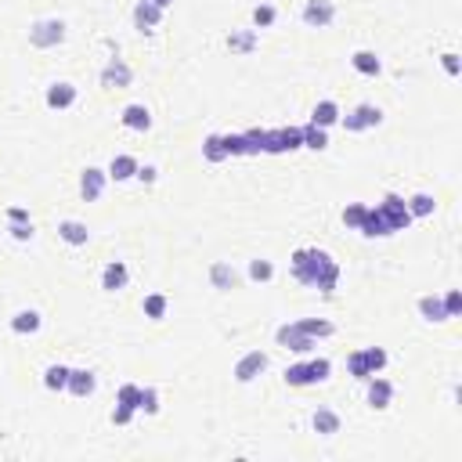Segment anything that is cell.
I'll use <instances>...</instances> for the list:
<instances>
[{
  "label": "cell",
  "mask_w": 462,
  "mask_h": 462,
  "mask_svg": "<svg viewBox=\"0 0 462 462\" xmlns=\"http://www.w3.org/2000/svg\"><path fill=\"white\" fill-rule=\"evenodd\" d=\"M307 372H311V387H315V383H325L332 376V361L329 358H311V361H307Z\"/></svg>",
  "instance_id": "obj_36"
},
{
  "label": "cell",
  "mask_w": 462,
  "mask_h": 462,
  "mask_svg": "<svg viewBox=\"0 0 462 462\" xmlns=\"http://www.w3.org/2000/svg\"><path fill=\"white\" fill-rule=\"evenodd\" d=\"M203 156H206V163H224V159H227V152H224V141H220V134H210V137L203 141Z\"/></svg>",
  "instance_id": "obj_31"
},
{
  "label": "cell",
  "mask_w": 462,
  "mask_h": 462,
  "mask_svg": "<svg viewBox=\"0 0 462 462\" xmlns=\"http://www.w3.org/2000/svg\"><path fill=\"white\" fill-rule=\"evenodd\" d=\"M351 65L361 72V76H379L383 72V62L372 55V51H354V58H351Z\"/></svg>",
  "instance_id": "obj_26"
},
{
  "label": "cell",
  "mask_w": 462,
  "mask_h": 462,
  "mask_svg": "<svg viewBox=\"0 0 462 462\" xmlns=\"http://www.w3.org/2000/svg\"><path fill=\"white\" fill-rule=\"evenodd\" d=\"M227 47L235 55H249L257 47V29H242V33H231L227 36Z\"/></svg>",
  "instance_id": "obj_27"
},
{
  "label": "cell",
  "mask_w": 462,
  "mask_h": 462,
  "mask_svg": "<svg viewBox=\"0 0 462 462\" xmlns=\"http://www.w3.org/2000/svg\"><path fill=\"white\" fill-rule=\"evenodd\" d=\"M137 159L134 156H116L112 163H108V177L112 181H130V177H137Z\"/></svg>",
  "instance_id": "obj_20"
},
{
  "label": "cell",
  "mask_w": 462,
  "mask_h": 462,
  "mask_svg": "<svg viewBox=\"0 0 462 462\" xmlns=\"http://www.w3.org/2000/svg\"><path fill=\"white\" fill-rule=\"evenodd\" d=\"M458 311H462V293H455V289H451V293L444 296V315H448V322H451V318H458Z\"/></svg>",
  "instance_id": "obj_44"
},
{
  "label": "cell",
  "mask_w": 462,
  "mask_h": 462,
  "mask_svg": "<svg viewBox=\"0 0 462 462\" xmlns=\"http://www.w3.org/2000/svg\"><path fill=\"white\" fill-rule=\"evenodd\" d=\"M167 307H170V300H167L163 293H148L145 303H141V311H145V318H152V322H163V318H167Z\"/></svg>",
  "instance_id": "obj_23"
},
{
  "label": "cell",
  "mask_w": 462,
  "mask_h": 462,
  "mask_svg": "<svg viewBox=\"0 0 462 462\" xmlns=\"http://www.w3.org/2000/svg\"><path fill=\"white\" fill-rule=\"evenodd\" d=\"M264 368H267V354H264V351H249V354H242V358L235 361V379H239V383H253Z\"/></svg>",
  "instance_id": "obj_8"
},
{
  "label": "cell",
  "mask_w": 462,
  "mask_h": 462,
  "mask_svg": "<svg viewBox=\"0 0 462 462\" xmlns=\"http://www.w3.org/2000/svg\"><path fill=\"white\" fill-rule=\"evenodd\" d=\"M220 141H224V152H227V159H231V156H246L242 134H220Z\"/></svg>",
  "instance_id": "obj_40"
},
{
  "label": "cell",
  "mask_w": 462,
  "mask_h": 462,
  "mask_svg": "<svg viewBox=\"0 0 462 462\" xmlns=\"http://www.w3.org/2000/svg\"><path fill=\"white\" fill-rule=\"evenodd\" d=\"M441 65H444V72H448V76H458V72H462V65H458V55H455V51L441 55Z\"/></svg>",
  "instance_id": "obj_47"
},
{
  "label": "cell",
  "mask_w": 462,
  "mask_h": 462,
  "mask_svg": "<svg viewBox=\"0 0 462 462\" xmlns=\"http://www.w3.org/2000/svg\"><path fill=\"white\" fill-rule=\"evenodd\" d=\"M379 213H383V220H387L390 235H394V231H405V227L415 220V217L408 213V203H405L401 196H387V199L379 203Z\"/></svg>",
  "instance_id": "obj_4"
},
{
  "label": "cell",
  "mask_w": 462,
  "mask_h": 462,
  "mask_svg": "<svg viewBox=\"0 0 462 462\" xmlns=\"http://www.w3.org/2000/svg\"><path fill=\"white\" fill-rule=\"evenodd\" d=\"M379 123H383V108H376V105H358L354 112L343 116V127L351 130V134H361V130L379 127Z\"/></svg>",
  "instance_id": "obj_6"
},
{
  "label": "cell",
  "mask_w": 462,
  "mask_h": 462,
  "mask_svg": "<svg viewBox=\"0 0 462 462\" xmlns=\"http://www.w3.org/2000/svg\"><path fill=\"white\" fill-rule=\"evenodd\" d=\"M159 22H163V8H156L152 0H141V4L134 8V29L137 33H152Z\"/></svg>",
  "instance_id": "obj_11"
},
{
  "label": "cell",
  "mask_w": 462,
  "mask_h": 462,
  "mask_svg": "<svg viewBox=\"0 0 462 462\" xmlns=\"http://www.w3.org/2000/svg\"><path fill=\"white\" fill-rule=\"evenodd\" d=\"M346 368H351L354 379H368V365H365V354H361V351H354L351 358H346Z\"/></svg>",
  "instance_id": "obj_42"
},
{
  "label": "cell",
  "mask_w": 462,
  "mask_h": 462,
  "mask_svg": "<svg viewBox=\"0 0 462 462\" xmlns=\"http://www.w3.org/2000/svg\"><path fill=\"white\" fill-rule=\"evenodd\" d=\"M249 278H253V282H271V278H275V264H271V260H260V257L249 260Z\"/></svg>",
  "instance_id": "obj_37"
},
{
  "label": "cell",
  "mask_w": 462,
  "mask_h": 462,
  "mask_svg": "<svg viewBox=\"0 0 462 462\" xmlns=\"http://www.w3.org/2000/svg\"><path fill=\"white\" fill-rule=\"evenodd\" d=\"M307 336H311V339H325V336H332L336 329H332V322H325V318H300L296 322Z\"/></svg>",
  "instance_id": "obj_28"
},
{
  "label": "cell",
  "mask_w": 462,
  "mask_h": 462,
  "mask_svg": "<svg viewBox=\"0 0 462 462\" xmlns=\"http://www.w3.org/2000/svg\"><path fill=\"white\" fill-rule=\"evenodd\" d=\"M275 339H278V346H286V351H293V354H311L315 346H318V339H311L296 322L282 325V329L275 332Z\"/></svg>",
  "instance_id": "obj_3"
},
{
  "label": "cell",
  "mask_w": 462,
  "mask_h": 462,
  "mask_svg": "<svg viewBox=\"0 0 462 462\" xmlns=\"http://www.w3.org/2000/svg\"><path fill=\"white\" fill-rule=\"evenodd\" d=\"M130 80H134V72H130V65L123 58H112L105 65V72H101V84L105 87H130Z\"/></svg>",
  "instance_id": "obj_12"
},
{
  "label": "cell",
  "mask_w": 462,
  "mask_h": 462,
  "mask_svg": "<svg viewBox=\"0 0 462 462\" xmlns=\"http://www.w3.org/2000/svg\"><path fill=\"white\" fill-rule=\"evenodd\" d=\"M58 235H62V242H69V246H87L91 231H87L84 220H62V224H58Z\"/></svg>",
  "instance_id": "obj_18"
},
{
  "label": "cell",
  "mask_w": 462,
  "mask_h": 462,
  "mask_svg": "<svg viewBox=\"0 0 462 462\" xmlns=\"http://www.w3.org/2000/svg\"><path fill=\"white\" fill-rule=\"evenodd\" d=\"M94 387H98L94 372H87V368H69V387H65V390H69L72 398H91Z\"/></svg>",
  "instance_id": "obj_13"
},
{
  "label": "cell",
  "mask_w": 462,
  "mask_h": 462,
  "mask_svg": "<svg viewBox=\"0 0 462 462\" xmlns=\"http://www.w3.org/2000/svg\"><path fill=\"white\" fill-rule=\"evenodd\" d=\"M137 401H141V387L137 383H127V387H120V398H116V405H127L137 412Z\"/></svg>",
  "instance_id": "obj_39"
},
{
  "label": "cell",
  "mask_w": 462,
  "mask_h": 462,
  "mask_svg": "<svg viewBox=\"0 0 462 462\" xmlns=\"http://www.w3.org/2000/svg\"><path fill=\"white\" fill-rule=\"evenodd\" d=\"M361 354H365V365H368V376H379L383 368H387V351L383 346H361Z\"/></svg>",
  "instance_id": "obj_29"
},
{
  "label": "cell",
  "mask_w": 462,
  "mask_h": 462,
  "mask_svg": "<svg viewBox=\"0 0 462 462\" xmlns=\"http://www.w3.org/2000/svg\"><path fill=\"white\" fill-rule=\"evenodd\" d=\"M40 325H44V318L36 315V311H18V315L11 318V332H18V336H33V332H40Z\"/></svg>",
  "instance_id": "obj_21"
},
{
  "label": "cell",
  "mask_w": 462,
  "mask_h": 462,
  "mask_svg": "<svg viewBox=\"0 0 462 462\" xmlns=\"http://www.w3.org/2000/svg\"><path fill=\"white\" fill-rule=\"evenodd\" d=\"M242 145H246V156H260L264 145H267V130H260V127L246 130V134H242Z\"/></svg>",
  "instance_id": "obj_34"
},
{
  "label": "cell",
  "mask_w": 462,
  "mask_h": 462,
  "mask_svg": "<svg viewBox=\"0 0 462 462\" xmlns=\"http://www.w3.org/2000/svg\"><path fill=\"white\" fill-rule=\"evenodd\" d=\"M358 231H361V235H368V239H387V235H390V227H387V220H383L379 206H376V210H372V206L365 210V217H361Z\"/></svg>",
  "instance_id": "obj_16"
},
{
  "label": "cell",
  "mask_w": 462,
  "mask_h": 462,
  "mask_svg": "<svg viewBox=\"0 0 462 462\" xmlns=\"http://www.w3.org/2000/svg\"><path fill=\"white\" fill-rule=\"evenodd\" d=\"M105 181H108V174H105V170L87 167V170L80 174V196H84L87 203H98V199H101V191H105Z\"/></svg>",
  "instance_id": "obj_9"
},
{
  "label": "cell",
  "mask_w": 462,
  "mask_h": 462,
  "mask_svg": "<svg viewBox=\"0 0 462 462\" xmlns=\"http://www.w3.org/2000/svg\"><path fill=\"white\" fill-rule=\"evenodd\" d=\"M127 282H130V271H127L123 260H112L105 271H101V289H105V293H120Z\"/></svg>",
  "instance_id": "obj_14"
},
{
  "label": "cell",
  "mask_w": 462,
  "mask_h": 462,
  "mask_svg": "<svg viewBox=\"0 0 462 462\" xmlns=\"http://www.w3.org/2000/svg\"><path fill=\"white\" fill-rule=\"evenodd\" d=\"M293 275H296V282L311 286V289L332 293L336 282H339V264L325 249H296L293 253Z\"/></svg>",
  "instance_id": "obj_1"
},
{
  "label": "cell",
  "mask_w": 462,
  "mask_h": 462,
  "mask_svg": "<svg viewBox=\"0 0 462 462\" xmlns=\"http://www.w3.org/2000/svg\"><path fill=\"white\" fill-rule=\"evenodd\" d=\"M394 401V383L390 379H379V376H368V405L372 408H390Z\"/></svg>",
  "instance_id": "obj_10"
},
{
  "label": "cell",
  "mask_w": 462,
  "mask_h": 462,
  "mask_svg": "<svg viewBox=\"0 0 462 462\" xmlns=\"http://www.w3.org/2000/svg\"><path fill=\"white\" fill-rule=\"evenodd\" d=\"M8 220H11V224H15V220H29V213H26L22 206H11V210H8Z\"/></svg>",
  "instance_id": "obj_49"
},
{
  "label": "cell",
  "mask_w": 462,
  "mask_h": 462,
  "mask_svg": "<svg viewBox=\"0 0 462 462\" xmlns=\"http://www.w3.org/2000/svg\"><path fill=\"white\" fill-rule=\"evenodd\" d=\"M419 315L427 318V322H448V315H444V300H441V296H422V300H419Z\"/></svg>",
  "instance_id": "obj_25"
},
{
  "label": "cell",
  "mask_w": 462,
  "mask_h": 462,
  "mask_svg": "<svg viewBox=\"0 0 462 462\" xmlns=\"http://www.w3.org/2000/svg\"><path fill=\"white\" fill-rule=\"evenodd\" d=\"M76 101V87L72 84H51L47 87V108H69Z\"/></svg>",
  "instance_id": "obj_22"
},
{
  "label": "cell",
  "mask_w": 462,
  "mask_h": 462,
  "mask_svg": "<svg viewBox=\"0 0 462 462\" xmlns=\"http://www.w3.org/2000/svg\"><path fill=\"white\" fill-rule=\"evenodd\" d=\"M210 286L220 289V293L235 289V286H239V271H235V267H231L227 260H217V264L210 267Z\"/></svg>",
  "instance_id": "obj_15"
},
{
  "label": "cell",
  "mask_w": 462,
  "mask_h": 462,
  "mask_svg": "<svg viewBox=\"0 0 462 462\" xmlns=\"http://www.w3.org/2000/svg\"><path fill=\"white\" fill-rule=\"evenodd\" d=\"M311 427H315V434L332 437V434H339V415H336L332 408H318L315 419H311Z\"/></svg>",
  "instance_id": "obj_19"
},
{
  "label": "cell",
  "mask_w": 462,
  "mask_h": 462,
  "mask_svg": "<svg viewBox=\"0 0 462 462\" xmlns=\"http://www.w3.org/2000/svg\"><path fill=\"white\" fill-rule=\"evenodd\" d=\"M303 22L311 29H329L336 22V4L332 0H307L303 4Z\"/></svg>",
  "instance_id": "obj_7"
},
{
  "label": "cell",
  "mask_w": 462,
  "mask_h": 462,
  "mask_svg": "<svg viewBox=\"0 0 462 462\" xmlns=\"http://www.w3.org/2000/svg\"><path fill=\"white\" fill-rule=\"evenodd\" d=\"M296 148H303V130H300V127L267 130V145H264V152H271V156H282V152H296Z\"/></svg>",
  "instance_id": "obj_5"
},
{
  "label": "cell",
  "mask_w": 462,
  "mask_h": 462,
  "mask_svg": "<svg viewBox=\"0 0 462 462\" xmlns=\"http://www.w3.org/2000/svg\"><path fill=\"white\" fill-rule=\"evenodd\" d=\"M65 40V22L62 18H40L33 29H29V44L36 51H51Z\"/></svg>",
  "instance_id": "obj_2"
},
{
  "label": "cell",
  "mask_w": 462,
  "mask_h": 462,
  "mask_svg": "<svg viewBox=\"0 0 462 462\" xmlns=\"http://www.w3.org/2000/svg\"><path fill=\"white\" fill-rule=\"evenodd\" d=\"M137 412H145V415H156V412H159V390H156V387H141Z\"/></svg>",
  "instance_id": "obj_38"
},
{
  "label": "cell",
  "mask_w": 462,
  "mask_h": 462,
  "mask_svg": "<svg viewBox=\"0 0 462 462\" xmlns=\"http://www.w3.org/2000/svg\"><path fill=\"white\" fill-rule=\"evenodd\" d=\"M130 419H134V408H127V405H116L112 408V422H116V427H127Z\"/></svg>",
  "instance_id": "obj_46"
},
{
  "label": "cell",
  "mask_w": 462,
  "mask_h": 462,
  "mask_svg": "<svg viewBox=\"0 0 462 462\" xmlns=\"http://www.w3.org/2000/svg\"><path fill=\"white\" fill-rule=\"evenodd\" d=\"M137 177H141L145 184H152V181L159 177V170H156V167H137Z\"/></svg>",
  "instance_id": "obj_48"
},
{
  "label": "cell",
  "mask_w": 462,
  "mask_h": 462,
  "mask_svg": "<svg viewBox=\"0 0 462 462\" xmlns=\"http://www.w3.org/2000/svg\"><path fill=\"white\" fill-rule=\"evenodd\" d=\"M434 206H437V203H434V196H427V191H419V196L408 199V213H412V217H430Z\"/></svg>",
  "instance_id": "obj_33"
},
{
  "label": "cell",
  "mask_w": 462,
  "mask_h": 462,
  "mask_svg": "<svg viewBox=\"0 0 462 462\" xmlns=\"http://www.w3.org/2000/svg\"><path fill=\"white\" fill-rule=\"evenodd\" d=\"M152 4H156V8H163V11H167V8L174 4V0H152Z\"/></svg>",
  "instance_id": "obj_50"
},
{
  "label": "cell",
  "mask_w": 462,
  "mask_h": 462,
  "mask_svg": "<svg viewBox=\"0 0 462 462\" xmlns=\"http://www.w3.org/2000/svg\"><path fill=\"white\" fill-rule=\"evenodd\" d=\"M120 120H123V127H127V130H137V134L152 130V112H148L145 105H127Z\"/></svg>",
  "instance_id": "obj_17"
},
{
  "label": "cell",
  "mask_w": 462,
  "mask_h": 462,
  "mask_svg": "<svg viewBox=\"0 0 462 462\" xmlns=\"http://www.w3.org/2000/svg\"><path fill=\"white\" fill-rule=\"evenodd\" d=\"M44 387H47V390H65V387H69V368H65V365H51V368L44 372Z\"/></svg>",
  "instance_id": "obj_32"
},
{
  "label": "cell",
  "mask_w": 462,
  "mask_h": 462,
  "mask_svg": "<svg viewBox=\"0 0 462 462\" xmlns=\"http://www.w3.org/2000/svg\"><path fill=\"white\" fill-rule=\"evenodd\" d=\"M11 235H15L18 242H29V239H33V224H29V220H15V224H11Z\"/></svg>",
  "instance_id": "obj_45"
},
{
  "label": "cell",
  "mask_w": 462,
  "mask_h": 462,
  "mask_svg": "<svg viewBox=\"0 0 462 462\" xmlns=\"http://www.w3.org/2000/svg\"><path fill=\"white\" fill-rule=\"evenodd\" d=\"M303 148H315V152L329 148V134H325V127L307 123V127H303Z\"/></svg>",
  "instance_id": "obj_30"
},
{
  "label": "cell",
  "mask_w": 462,
  "mask_h": 462,
  "mask_svg": "<svg viewBox=\"0 0 462 462\" xmlns=\"http://www.w3.org/2000/svg\"><path fill=\"white\" fill-rule=\"evenodd\" d=\"M275 18H278V11H275L271 4H260V8L253 11V22H257V29H267V26H275Z\"/></svg>",
  "instance_id": "obj_41"
},
{
  "label": "cell",
  "mask_w": 462,
  "mask_h": 462,
  "mask_svg": "<svg viewBox=\"0 0 462 462\" xmlns=\"http://www.w3.org/2000/svg\"><path fill=\"white\" fill-rule=\"evenodd\" d=\"M286 383L289 387H311V372H307V361H296L286 368Z\"/></svg>",
  "instance_id": "obj_35"
},
{
  "label": "cell",
  "mask_w": 462,
  "mask_h": 462,
  "mask_svg": "<svg viewBox=\"0 0 462 462\" xmlns=\"http://www.w3.org/2000/svg\"><path fill=\"white\" fill-rule=\"evenodd\" d=\"M311 123H315V127H332V123H339V105H336V101H318L315 112H311Z\"/></svg>",
  "instance_id": "obj_24"
},
{
  "label": "cell",
  "mask_w": 462,
  "mask_h": 462,
  "mask_svg": "<svg viewBox=\"0 0 462 462\" xmlns=\"http://www.w3.org/2000/svg\"><path fill=\"white\" fill-rule=\"evenodd\" d=\"M365 210H368V206H361V203H351V206H346V210H343V224L358 231V224H361V217H365Z\"/></svg>",
  "instance_id": "obj_43"
}]
</instances>
